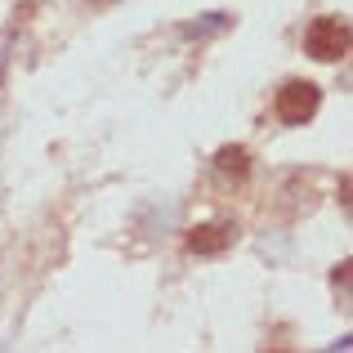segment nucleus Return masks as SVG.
<instances>
[{
  "label": "nucleus",
  "instance_id": "obj_3",
  "mask_svg": "<svg viewBox=\"0 0 353 353\" xmlns=\"http://www.w3.org/2000/svg\"><path fill=\"white\" fill-rule=\"evenodd\" d=\"M237 241V228L233 224H201L188 233V250H197V255H219V250H228Z\"/></svg>",
  "mask_w": 353,
  "mask_h": 353
},
{
  "label": "nucleus",
  "instance_id": "obj_4",
  "mask_svg": "<svg viewBox=\"0 0 353 353\" xmlns=\"http://www.w3.org/2000/svg\"><path fill=\"white\" fill-rule=\"evenodd\" d=\"M228 27V14H206L201 23H183V36L188 41H201V36H215V32H224Z\"/></svg>",
  "mask_w": 353,
  "mask_h": 353
},
{
  "label": "nucleus",
  "instance_id": "obj_1",
  "mask_svg": "<svg viewBox=\"0 0 353 353\" xmlns=\"http://www.w3.org/2000/svg\"><path fill=\"white\" fill-rule=\"evenodd\" d=\"M318 103H322V90L313 85V81H286V85L277 90L273 112H277L282 125H304V121H313Z\"/></svg>",
  "mask_w": 353,
  "mask_h": 353
},
{
  "label": "nucleus",
  "instance_id": "obj_5",
  "mask_svg": "<svg viewBox=\"0 0 353 353\" xmlns=\"http://www.w3.org/2000/svg\"><path fill=\"white\" fill-rule=\"evenodd\" d=\"M215 165H219V174H246L250 157H246V148H219Z\"/></svg>",
  "mask_w": 353,
  "mask_h": 353
},
{
  "label": "nucleus",
  "instance_id": "obj_2",
  "mask_svg": "<svg viewBox=\"0 0 353 353\" xmlns=\"http://www.w3.org/2000/svg\"><path fill=\"white\" fill-rule=\"evenodd\" d=\"M304 50L318 63H336L349 54V23L345 18H318V23L304 32Z\"/></svg>",
  "mask_w": 353,
  "mask_h": 353
}]
</instances>
